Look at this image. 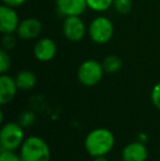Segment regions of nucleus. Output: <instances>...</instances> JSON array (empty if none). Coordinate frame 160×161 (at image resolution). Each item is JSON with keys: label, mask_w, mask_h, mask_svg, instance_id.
I'll list each match as a JSON object with an SVG mask.
<instances>
[{"label": "nucleus", "mask_w": 160, "mask_h": 161, "mask_svg": "<svg viewBox=\"0 0 160 161\" xmlns=\"http://www.w3.org/2000/svg\"><path fill=\"white\" fill-rule=\"evenodd\" d=\"M115 145L114 134L110 129L99 127L92 129L85 138V148L91 157L105 156Z\"/></svg>", "instance_id": "f257e3e1"}, {"label": "nucleus", "mask_w": 160, "mask_h": 161, "mask_svg": "<svg viewBox=\"0 0 160 161\" xmlns=\"http://www.w3.org/2000/svg\"><path fill=\"white\" fill-rule=\"evenodd\" d=\"M20 157L22 161H49L51 149L43 138L30 136L20 147Z\"/></svg>", "instance_id": "f03ea898"}, {"label": "nucleus", "mask_w": 160, "mask_h": 161, "mask_svg": "<svg viewBox=\"0 0 160 161\" xmlns=\"http://www.w3.org/2000/svg\"><path fill=\"white\" fill-rule=\"evenodd\" d=\"M24 139L23 127L19 123L9 122L2 125L0 131V145L2 150L15 151L20 149Z\"/></svg>", "instance_id": "7ed1b4c3"}, {"label": "nucleus", "mask_w": 160, "mask_h": 161, "mask_svg": "<svg viewBox=\"0 0 160 161\" xmlns=\"http://www.w3.org/2000/svg\"><path fill=\"white\" fill-rule=\"evenodd\" d=\"M104 74L102 64L94 59H88L82 63L77 71L78 80L86 87H93L101 81Z\"/></svg>", "instance_id": "20e7f679"}, {"label": "nucleus", "mask_w": 160, "mask_h": 161, "mask_svg": "<svg viewBox=\"0 0 160 161\" xmlns=\"http://www.w3.org/2000/svg\"><path fill=\"white\" fill-rule=\"evenodd\" d=\"M114 34L113 23L107 17L94 18L89 25V36L97 44H105L112 38Z\"/></svg>", "instance_id": "39448f33"}, {"label": "nucleus", "mask_w": 160, "mask_h": 161, "mask_svg": "<svg viewBox=\"0 0 160 161\" xmlns=\"http://www.w3.org/2000/svg\"><path fill=\"white\" fill-rule=\"evenodd\" d=\"M63 33L67 40L78 42L82 40L86 34V25L80 19V15L66 17L63 23Z\"/></svg>", "instance_id": "423d86ee"}, {"label": "nucleus", "mask_w": 160, "mask_h": 161, "mask_svg": "<svg viewBox=\"0 0 160 161\" xmlns=\"http://www.w3.org/2000/svg\"><path fill=\"white\" fill-rule=\"evenodd\" d=\"M19 15L13 8L6 4L0 7V31L3 34H12L19 28Z\"/></svg>", "instance_id": "0eeeda50"}, {"label": "nucleus", "mask_w": 160, "mask_h": 161, "mask_svg": "<svg viewBox=\"0 0 160 161\" xmlns=\"http://www.w3.org/2000/svg\"><path fill=\"white\" fill-rule=\"evenodd\" d=\"M56 53H57L56 43L48 37H43L39 40L33 48V54H34L35 58L43 63L52 60L55 57Z\"/></svg>", "instance_id": "6e6552de"}, {"label": "nucleus", "mask_w": 160, "mask_h": 161, "mask_svg": "<svg viewBox=\"0 0 160 161\" xmlns=\"http://www.w3.org/2000/svg\"><path fill=\"white\" fill-rule=\"evenodd\" d=\"M148 158L147 147L144 142H133L127 144L122 150L123 161H146Z\"/></svg>", "instance_id": "1a4fd4ad"}, {"label": "nucleus", "mask_w": 160, "mask_h": 161, "mask_svg": "<svg viewBox=\"0 0 160 161\" xmlns=\"http://www.w3.org/2000/svg\"><path fill=\"white\" fill-rule=\"evenodd\" d=\"M56 7L59 14L66 17L81 15L87 9V0H56Z\"/></svg>", "instance_id": "9d476101"}, {"label": "nucleus", "mask_w": 160, "mask_h": 161, "mask_svg": "<svg viewBox=\"0 0 160 161\" xmlns=\"http://www.w3.org/2000/svg\"><path fill=\"white\" fill-rule=\"evenodd\" d=\"M17 32L22 40H33L42 32V23L36 18H28L20 22Z\"/></svg>", "instance_id": "9b49d317"}, {"label": "nucleus", "mask_w": 160, "mask_h": 161, "mask_svg": "<svg viewBox=\"0 0 160 161\" xmlns=\"http://www.w3.org/2000/svg\"><path fill=\"white\" fill-rule=\"evenodd\" d=\"M18 86L15 79L6 74L0 76V103L1 105L8 104L13 100L18 91Z\"/></svg>", "instance_id": "f8f14e48"}, {"label": "nucleus", "mask_w": 160, "mask_h": 161, "mask_svg": "<svg viewBox=\"0 0 160 161\" xmlns=\"http://www.w3.org/2000/svg\"><path fill=\"white\" fill-rule=\"evenodd\" d=\"M14 79L20 90H31L36 83V76L31 70H21Z\"/></svg>", "instance_id": "ddd939ff"}, {"label": "nucleus", "mask_w": 160, "mask_h": 161, "mask_svg": "<svg viewBox=\"0 0 160 161\" xmlns=\"http://www.w3.org/2000/svg\"><path fill=\"white\" fill-rule=\"evenodd\" d=\"M103 69L105 72L109 74H115V72L120 71L122 66H123V62L119 56L116 55H109L103 59L102 62Z\"/></svg>", "instance_id": "4468645a"}, {"label": "nucleus", "mask_w": 160, "mask_h": 161, "mask_svg": "<svg viewBox=\"0 0 160 161\" xmlns=\"http://www.w3.org/2000/svg\"><path fill=\"white\" fill-rule=\"evenodd\" d=\"M114 0H87L88 8L97 12L107 11L113 6Z\"/></svg>", "instance_id": "2eb2a0df"}, {"label": "nucleus", "mask_w": 160, "mask_h": 161, "mask_svg": "<svg viewBox=\"0 0 160 161\" xmlns=\"http://www.w3.org/2000/svg\"><path fill=\"white\" fill-rule=\"evenodd\" d=\"M113 7L121 14H126L132 10L133 0H114Z\"/></svg>", "instance_id": "dca6fc26"}, {"label": "nucleus", "mask_w": 160, "mask_h": 161, "mask_svg": "<svg viewBox=\"0 0 160 161\" xmlns=\"http://www.w3.org/2000/svg\"><path fill=\"white\" fill-rule=\"evenodd\" d=\"M35 119H36V116H35L34 113L31 112V111H25V112H23L20 115L19 122H18V123L23 128L30 127V126H32L33 124L35 123Z\"/></svg>", "instance_id": "f3484780"}, {"label": "nucleus", "mask_w": 160, "mask_h": 161, "mask_svg": "<svg viewBox=\"0 0 160 161\" xmlns=\"http://www.w3.org/2000/svg\"><path fill=\"white\" fill-rule=\"evenodd\" d=\"M11 66V58L9 56L8 52L6 49H1L0 51V72L2 74H6L9 70Z\"/></svg>", "instance_id": "a211bd4d"}, {"label": "nucleus", "mask_w": 160, "mask_h": 161, "mask_svg": "<svg viewBox=\"0 0 160 161\" xmlns=\"http://www.w3.org/2000/svg\"><path fill=\"white\" fill-rule=\"evenodd\" d=\"M0 161H22L20 155L18 156L12 150H2L0 153Z\"/></svg>", "instance_id": "6ab92c4d"}, {"label": "nucleus", "mask_w": 160, "mask_h": 161, "mask_svg": "<svg viewBox=\"0 0 160 161\" xmlns=\"http://www.w3.org/2000/svg\"><path fill=\"white\" fill-rule=\"evenodd\" d=\"M152 102L160 111V82L156 83L152 90Z\"/></svg>", "instance_id": "aec40b11"}, {"label": "nucleus", "mask_w": 160, "mask_h": 161, "mask_svg": "<svg viewBox=\"0 0 160 161\" xmlns=\"http://www.w3.org/2000/svg\"><path fill=\"white\" fill-rule=\"evenodd\" d=\"M2 45H3L4 49H11L14 47L15 45V38L12 34H4L3 38H2Z\"/></svg>", "instance_id": "412c9836"}, {"label": "nucleus", "mask_w": 160, "mask_h": 161, "mask_svg": "<svg viewBox=\"0 0 160 161\" xmlns=\"http://www.w3.org/2000/svg\"><path fill=\"white\" fill-rule=\"evenodd\" d=\"M26 0H2L3 4L6 6H9L11 8H15V7H20L25 2Z\"/></svg>", "instance_id": "4be33fe9"}, {"label": "nucleus", "mask_w": 160, "mask_h": 161, "mask_svg": "<svg viewBox=\"0 0 160 161\" xmlns=\"http://www.w3.org/2000/svg\"><path fill=\"white\" fill-rule=\"evenodd\" d=\"M148 140V138H147V135H146L145 133H141V134H138V142H144V144H146V142Z\"/></svg>", "instance_id": "5701e85b"}, {"label": "nucleus", "mask_w": 160, "mask_h": 161, "mask_svg": "<svg viewBox=\"0 0 160 161\" xmlns=\"http://www.w3.org/2000/svg\"><path fill=\"white\" fill-rule=\"evenodd\" d=\"M93 161H109L105 158V156H101V157H96L93 158Z\"/></svg>", "instance_id": "b1692460"}]
</instances>
